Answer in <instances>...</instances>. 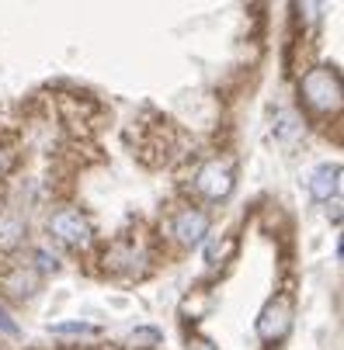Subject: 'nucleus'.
Returning a JSON list of instances; mask_svg holds the SVG:
<instances>
[{
	"label": "nucleus",
	"mask_w": 344,
	"mask_h": 350,
	"mask_svg": "<svg viewBox=\"0 0 344 350\" xmlns=\"http://www.w3.org/2000/svg\"><path fill=\"white\" fill-rule=\"evenodd\" d=\"M303 97L317 111H337L341 108V77L334 66H313L303 77Z\"/></svg>",
	"instance_id": "f257e3e1"
},
{
	"label": "nucleus",
	"mask_w": 344,
	"mask_h": 350,
	"mask_svg": "<svg viewBox=\"0 0 344 350\" xmlns=\"http://www.w3.org/2000/svg\"><path fill=\"white\" fill-rule=\"evenodd\" d=\"M236 177H233V167L226 160H209L199 177H195V187H199L202 198H209V202H223V198H230Z\"/></svg>",
	"instance_id": "f03ea898"
},
{
	"label": "nucleus",
	"mask_w": 344,
	"mask_h": 350,
	"mask_svg": "<svg viewBox=\"0 0 344 350\" xmlns=\"http://www.w3.org/2000/svg\"><path fill=\"white\" fill-rule=\"evenodd\" d=\"M49 232H53L60 243L73 246V250H84L90 243V222L77 212V208H63L49 219Z\"/></svg>",
	"instance_id": "7ed1b4c3"
},
{
	"label": "nucleus",
	"mask_w": 344,
	"mask_h": 350,
	"mask_svg": "<svg viewBox=\"0 0 344 350\" xmlns=\"http://www.w3.org/2000/svg\"><path fill=\"white\" fill-rule=\"evenodd\" d=\"M171 229H174L177 243H184V246H199V243L206 239V232H209V215L199 212V208H184V212H177V219H174Z\"/></svg>",
	"instance_id": "20e7f679"
},
{
	"label": "nucleus",
	"mask_w": 344,
	"mask_h": 350,
	"mask_svg": "<svg viewBox=\"0 0 344 350\" xmlns=\"http://www.w3.org/2000/svg\"><path fill=\"white\" fill-rule=\"evenodd\" d=\"M292 326V316H288V306L285 302H268L258 316V336L261 340H282Z\"/></svg>",
	"instance_id": "39448f33"
},
{
	"label": "nucleus",
	"mask_w": 344,
	"mask_h": 350,
	"mask_svg": "<svg viewBox=\"0 0 344 350\" xmlns=\"http://www.w3.org/2000/svg\"><path fill=\"white\" fill-rule=\"evenodd\" d=\"M341 191V167L337 163H320L310 177V194L317 198V202H330V198H337Z\"/></svg>",
	"instance_id": "423d86ee"
},
{
	"label": "nucleus",
	"mask_w": 344,
	"mask_h": 350,
	"mask_svg": "<svg viewBox=\"0 0 344 350\" xmlns=\"http://www.w3.org/2000/svg\"><path fill=\"white\" fill-rule=\"evenodd\" d=\"M21 239H25V226H21L18 219H11V215H0V246L11 250V246H18Z\"/></svg>",
	"instance_id": "0eeeda50"
},
{
	"label": "nucleus",
	"mask_w": 344,
	"mask_h": 350,
	"mask_svg": "<svg viewBox=\"0 0 344 350\" xmlns=\"http://www.w3.org/2000/svg\"><path fill=\"white\" fill-rule=\"evenodd\" d=\"M53 333H80V336H94L97 326H90V323H56Z\"/></svg>",
	"instance_id": "6e6552de"
},
{
	"label": "nucleus",
	"mask_w": 344,
	"mask_h": 350,
	"mask_svg": "<svg viewBox=\"0 0 344 350\" xmlns=\"http://www.w3.org/2000/svg\"><path fill=\"white\" fill-rule=\"evenodd\" d=\"M8 284H11L18 295H28V291H32V274H14Z\"/></svg>",
	"instance_id": "1a4fd4ad"
},
{
	"label": "nucleus",
	"mask_w": 344,
	"mask_h": 350,
	"mask_svg": "<svg viewBox=\"0 0 344 350\" xmlns=\"http://www.w3.org/2000/svg\"><path fill=\"white\" fill-rule=\"evenodd\" d=\"M35 257H38V267H42V271H56V267H60V264H56V254H49V250H38Z\"/></svg>",
	"instance_id": "9d476101"
},
{
	"label": "nucleus",
	"mask_w": 344,
	"mask_h": 350,
	"mask_svg": "<svg viewBox=\"0 0 344 350\" xmlns=\"http://www.w3.org/2000/svg\"><path fill=\"white\" fill-rule=\"evenodd\" d=\"M0 333L18 336V323H14V319H8V312H4V309H0Z\"/></svg>",
	"instance_id": "9b49d317"
},
{
	"label": "nucleus",
	"mask_w": 344,
	"mask_h": 350,
	"mask_svg": "<svg viewBox=\"0 0 344 350\" xmlns=\"http://www.w3.org/2000/svg\"><path fill=\"white\" fill-rule=\"evenodd\" d=\"M11 167H14V157L8 153V149H4V146H0V177H4V174H8Z\"/></svg>",
	"instance_id": "f8f14e48"
}]
</instances>
